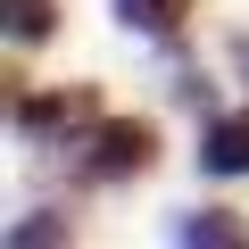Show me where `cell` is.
<instances>
[{
    "mask_svg": "<svg viewBox=\"0 0 249 249\" xmlns=\"http://www.w3.org/2000/svg\"><path fill=\"white\" fill-rule=\"evenodd\" d=\"M150 166V124H100V150H91V175H142Z\"/></svg>",
    "mask_w": 249,
    "mask_h": 249,
    "instance_id": "cell-1",
    "label": "cell"
},
{
    "mask_svg": "<svg viewBox=\"0 0 249 249\" xmlns=\"http://www.w3.org/2000/svg\"><path fill=\"white\" fill-rule=\"evenodd\" d=\"M17 124H25L34 142L75 133V124H91V91H50V100H25V108H17Z\"/></svg>",
    "mask_w": 249,
    "mask_h": 249,
    "instance_id": "cell-2",
    "label": "cell"
},
{
    "mask_svg": "<svg viewBox=\"0 0 249 249\" xmlns=\"http://www.w3.org/2000/svg\"><path fill=\"white\" fill-rule=\"evenodd\" d=\"M199 158H208L216 175H249V116H232V124H216Z\"/></svg>",
    "mask_w": 249,
    "mask_h": 249,
    "instance_id": "cell-3",
    "label": "cell"
},
{
    "mask_svg": "<svg viewBox=\"0 0 249 249\" xmlns=\"http://www.w3.org/2000/svg\"><path fill=\"white\" fill-rule=\"evenodd\" d=\"M116 17L133 25V34H150V42H166L183 25V0H116Z\"/></svg>",
    "mask_w": 249,
    "mask_h": 249,
    "instance_id": "cell-4",
    "label": "cell"
},
{
    "mask_svg": "<svg viewBox=\"0 0 249 249\" xmlns=\"http://www.w3.org/2000/svg\"><path fill=\"white\" fill-rule=\"evenodd\" d=\"M175 232H183V241H241V224H232L224 208H199V216H183Z\"/></svg>",
    "mask_w": 249,
    "mask_h": 249,
    "instance_id": "cell-5",
    "label": "cell"
},
{
    "mask_svg": "<svg viewBox=\"0 0 249 249\" xmlns=\"http://www.w3.org/2000/svg\"><path fill=\"white\" fill-rule=\"evenodd\" d=\"M9 34L17 42H42L50 34V0H9Z\"/></svg>",
    "mask_w": 249,
    "mask_h": 249,
    "instance_id": "cell-6",
    "label": "cell"
}]
</instances>
